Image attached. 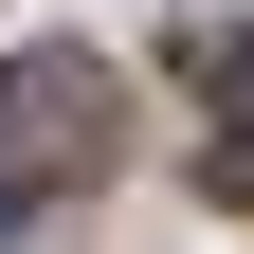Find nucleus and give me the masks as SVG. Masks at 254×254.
<instances>
[{"label":"nucleus","mask_w":254,"mask_h":254,"mask_svg":"<svg viewBox=\"0 0 254 254\" xmlns=\"http://www.w3.org/2000/svg\"><path fill=\"white\" fill-rule=\"evenodd\" d=\"M109 164H127V73L91 37H37L18 73H0V236H37V218L91 200Z\"/></svg>","instance_id":"nucleus-1"},{"label":"nucleus","mask_w":254,"mask_h":254,"mask_svg":"<svg viewBox=\"0 0 254 254\" xmlns=\"http://www.w3.org/2000/svg\"><path fill=\"white\" fill-rule=\"evenodd\" d=\"M200 182L254 200V18H236V55H218V145H200Z\"/></svg>","instance_id":"nucleus-2"}]
</instances>
